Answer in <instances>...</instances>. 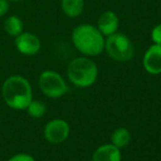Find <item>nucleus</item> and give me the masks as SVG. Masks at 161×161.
Returning <instances> with one entry per match:
<instances>
[{
  "label": "nucleus",
  "instance_id": "1",
  "mask_svg": "<svg viewBox=\"0 0 161 161\" xmlns=\"http://www.w3.org/2000/svg\"><path fill=\"white\" fill-rule=\"evenodd\" d=\"M1 94L4 103L13 110H25L33 100L31 83L26 78L19 75H13L4 80Z\"/></svg>",
  "mask_w": 161,
  "mask_h": 161
},
{
  "label": "nucleus",
  "instance_id": "2",
  "mask_svg": "<svg viewBox=\"0 0 161 161\" xmlns=\"http://www.w3.org/2000/svg\"><path fill=\"white\" fill-rule=\"evenodd\" d=\"M71 40L75 47L87 57L99 56L104 51L103 34L92 24H80L72 31Z\"/></svg>",
  "mask_w": 161,
  "mask_h": 161
},
{
  "label": "nucleus",
  "instance_id": "3",
  "mask_svg": "<svg viewBox=\"0 0 161 161\" xmlns=\"http://www.w3.org/2000/svg\"><path fill=\"white\" fill-rule=\"evenodd\" d=\"M97 66L87 56L77 57L69 63L67 68V76L69 81L79 88L91 87L97 81Z\"/></svg>",
  "mask_w": 161,
  "mask_h": 161
},
{
  "label": "nucleus",
  "instance_id": "4",
  "mask_svg": "<svg viewBox=\"0 0 161 161\" xmlns=\"http://www.w3.org/2000/svg\"><path fill=\"white\" fill-rule=\"evenodd\" d=\"M104 49L112 59L116 62H128L134 56V45L124 33H113L106 36Z\"/></svg>",
  "mask_w": 161,
  "mask_h": 161
},
{
  "label": "nucleus",
  "instance_id": "5",
  "mask_svg": "<svg viewBox=\"0 0 161 161\" xmlns=\"http://www.w3.org/2000/svg\"><path fill=\"white\" fill-rule=\"evenodd\" d=\"M38 87L42 93L49 99H59L68 91L65 79L53 70H45L40 75Z\"/></svg>",
  "mask_w": 161,
  "mask_h": 161
},
{
  "label": "nucleus",
  "instance_id": "6",
  "mask_svg": "<svg viewBox=\"0 0 161 161\" xmlns=\"http://www.w3.org/2000/svg\"><path fill=\"white\" fill-rule=\"evenodd\" d=\"M70 134V126L65 119H54L44 126V138L52 145H59L67 140Z\"/></svg>",
  "mask_w": 161,
  "mask_h": 161
},
{
  "label": "nucleus",
  "instance_id": "7",
  "mask_svg": "<svg viewBox=\"0 0 161 161\" xmlns=\"http://www.w3.org/2000/svg\"><path fill=\"white\" fill-rule=\"evenodd\" d=\"M15 47L25 56H33L41 49V41L35 34L26 32L15 36Z\"/></svg>",
  "mask_w": 161,
  "mask_h": 161
},
{
  "label": "nucleus",
  "instance_id": "8",
  "mask_svg": "<svg viewBox=\"0 0 161 161\" xmlns=\"http://www.w3.org/2000/svg\"><path fill=\"white\" fill-rule=\"evenodd\" d=\"M142 66L150 75L161 74V45L153 44L147 49L142 58Z\"/></svg>",
  "mask_w": 161,
  "mask_h": 161
},
{
  "label": "nucleus",
  "instance_id": "9",
  "mask_svg": "<svg viewBox=\"0 0 161 161\" xmlns=\"http://www.w3.org/2000/svg\"><path fill=\"white\" fill-rule=\"evenodd\" d=\"M119 19L117 14L113 11H104L97 19V28L103 34V36H108L115 33L119 29Z\"/></svg>",
  "mask_w": 161,
  "mask_h": 161
},
{
  "label": "nucleus",
  "instance_id": "10",
  "mask_svg": "<svg viewBox=\"0 0 161 161\" xmlns=\"http://www.w3.org/2000/svg\"><path fill=\"white\" fill-rule=\"evenodd\" d=\"M91 161H122L121 149L112 144H105L96 149Z\"/></svg>",
  "mask_w": 161,
  "mask_h": 161
},
{
  "label": "nucleus",
  "instance_id": "11",
  "mask_svg": "<svg viewBox=\"0 0 161 161\" xmlns=\"http://www.w3.org/2000/svg\"><path fill=\"white\" fill-rule=\"evenodd\" d=\"M131 135L130 131L125 127L116 128L111 135V144L114 145L119 149H123L127 147L130 142Z\"/></svg>",
  "mask_w": 161,
  "mask_h": 161
},
{
  "label": "nucleus",
  "instance_id": "12",
  "mask_svg": "<svg viewBox=\"0 0 161 161\" xmlns=\"http://www.w3.org/2000/svg\"><path fill=\"white\" fill-rule=\"evenodd\" d=\"M85 0H62V9L69 18H76L82 13Z\"/></svg>",
  "mask_w": 161,
  "mask_h": 161
},
{
  "label": "nucleus",
  "instance_id": "13",
  "mask_svg": "<svg viewBox=\"0 0 161 161\" xmlns=\"http://www.w3.org/2000/svg\"><path fill=\"white\" fill-rule=\"evenodd\" d=\"M4 30L10 36H18L23 31V22L17 15H10L4 21Z\"/></svg>",
  "mask_w": 161,
  "mask_h": 161
},
{
  "label": "nucleus",
  "instance_id": "14",
  "mask_svg": "<svg viewBox=\"0 0 161 161\" xmlns=\"http://www.w3.org/2000/svg\"><path fill=\"white\" fill-rule=\"evenodd\" d=\"M25 110L28 111L29 115L32 119H37L44 116L45 112H46V105L41 100H32Z\"/></svg>",
  "mask_w": 161,
  "mask_h": 161
},
{
  "label": "nucleus",
  "instance_id": "15",
  "mask_svg": "<svg viewBox=\"0 0 161 161\" xmlns=\"http://www.w3.org/2000/svg\"><path fill=\"white\" fill-rule=\"evenodd\" d=\"M151 40H153V44L161 45V23L153 26V31H151Z\"/></svg>",
  "mask_w": 161,
  "mask_h": 161
},
{
  "label": "nucleus",
  "instance_id": "16",
  "mask_svg": "<svg viewBox=\"0 0 161 161\" xmlns=\"http://www.w3.org/2000/svg\"><path fill=\"white\" fill-rule=\"evenodd\" d=\"M8 161H36L34 159V157H32L29 153H17V155L12 156Z\"/></svg>",
  "mask_w": 161,
  "mask_h": 161
},
{
  "label": "nucleus",
  "instance_id": "17",
  "mask_svg": "<svg viewBox=\"0 0 161 161\" xmlns=\"http://www.w3.org/2000/svg\"><path fill=\"white\" fill-rule=\"evenodd\" d=\"M9 9V1L8 0H0V17H3Z\"/></svg>",
  "mask_w": 161,
  "mask_h": 161
},
{
  "label": "nucleus",
  "instance_id": "18",
  "mask_svg": "<svg viewBox=\"0 0 161 161\" xmlns=\"http://www.w3.org/2000/svg\"><path fill=\"white\" fill-rule=\"evenodd\" d=\"M8 1H11V2H20L22 0H8Z\"/></svg>",
  "mask_w": 161,
  "mask_h": 161
}]
</instances>
